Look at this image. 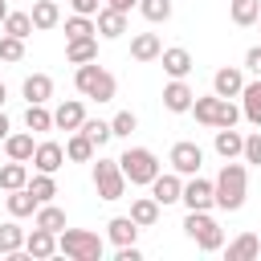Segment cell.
Masks as SVG:
<instances>
[{"instance_id":"1","label":"cell","mask_w":261,"mask_h":261,"mask_svg":"<svg viewBox=\"0 0 261 261\" xmlns=\"http://www.w3.org/2000/svg\"><path fill=\"white\" fill-rule=\"evenodd\" d=\"M245 196H249V167L237 163V159H224V167H220L216 179H212V200H216V208L237 212V208L245 204Z\"/></svg>"},{"instance_id":"2","label":"cell","mask_w":261,"mask_h":261,"mask_svg":"<svg viewBox=\"0 0 261 261\" xmlns=\"http://www.w3.org/2000/svg\"><path fill=\"white\" fill-rule=\"evenodd\" d=\"M57 253H65L69 261H102V253H106V245H102V237L98 232H90V228H61L57 232Z\"/></svg>"},{"instance_id":"3","label":"cell","mask_w":261,"mask_h":261,"mask_svg":"<svg viewBox=\"0 0 261 261\" xmlns=\"http://www.w3.org/2000/svg\"><path fill=\"white\" fill-rule=\"evenodd\" d=\"M73 86H77V94H82V98H94V102H110V98L118 94V82H114V73H110V69H102L98 61H86V65H77V73H73Z\"/></svg>"},{"instance_id":"4","label":"cell","mask_w":261,"mask_h":261,"mask_svg":"<svg viewBox=\"0 0 261 261\" xmlns=\"http://www.w3.org/2000/svg\"><path fill=\"white\" fill-rule=\"evenodd\" d=\"M118 167H122L126 184H135V188H147V184H151V179L163 171L151 147H126V151L118 155Z\"/></svg>"},{"instance_id":"5","label":"cell","mask_w":261,"mask_h":261,"mask_svg":"<svg viewBox=\"0 0 261 261\" xmlns=\"http://www.w3.org/2000/svg\"><path fill=\"white\" fill-rule=\"evenodd\" d=\"M184 232L204 249V253H216V249H224V228L208 216V212H188L184 216Z\"/></svg>"},{"instance_id":"6","label":"cell","mask_w":261,"mask_h":261,"mask_svg":"<svg viewBox=\"0 0 261 261\" xmlns=\"http://www.w3.org/2000/svg\"><path fill=\"white\" fill-rule=\"evenodd\" d=\"M94 188L102 200H122L126 196V175L118 167V159H98L94 163Z\"/></svg>"},{"instance_id":"7","label":"cell","mask_w":261,"mask_h":261,"mask_svg":"<svg viewBox=\"0 0 261 261\" xmlns=\"http://www.w3.org/2000/svg\"><path fill=\"white\" fill-rule=\"evenodd\" d=\"M179 204H184L188 212H208V208H216V200H212V179H204L200 171L188 175V184H184V192H179Z\"/></svg>"},{"instance_id":"8","label":"cell","mask_w":261,"mask_h":261,"mask_svg":"<svg viewBox=\"0 0 261 261\" xmlns=\"http://www.w3.org/2000/svg\"><path fill=\"white\" fill-rule=\"evenodd\" d=\"M167 163H171V171H179V175H196V171H200V163H204V151H200V143L184 139V143H175V147H171Z\"/></svg>"},{"instance_id":"9","label":"cell","mask_w":261,"mask_h":261,"mask_svg":"<svg viewBox=\"0 0 261 261\" xmlns=\"http://www.w3.org/2000/svg\"><path fill=\"white\" fill-rule=\"evenodd\" d=\"M151 196L159 200V208H167V204H179V192H184V175L179 171H159L151 184Z\"/></svg>"},{"instance_id":"10","label":"cell","mask_w":261,"mask_h":261,"mask_svg":"<svg viewBox=\"0 0 261 261\" xmlns=\"http://www.w3.org/2000/svg\"><path fill=\"white\" fill-rule=\"evenodd\" d=\"M94 29H98V37L118 41V37L126 33V12H118V8H110V4H102V8L94 12Z\"/></svg>"},{"instance_id":"11","label":"cell","mask_w":261,"mask_h":261,"mask_svg":"<svg viewBox=\"0 0 261 261\" xmlns=\"http://www.w3.org/2000/svg\"><path fill=\"white\" fill-rule=\"evenodd\" d=\"M192 98H196V90H192L184 77H171V82L163 86V106H167L171 114H188V110H192Z\"/></svg>"},{"instance_id":"12","label":"cell","mask_w":261,"mask_h":261,"mask_svg":"<svg viewBox=\"0 0 261 261\" xmlns=\"http://www.w3.org/2000/svg\"><path fill=\"white\" fill-rule=\"evenodd\" d=\"M241 90H245V73H241L237 65H220V69L212 73V94H220V98H241Z\"/></svg>"},{"instance_id":"13","label":"cell","mask_w":261,"mask_h":261,"mask_svg":"<svg viewBox=\"0 0 261 261\" xmlns=\"http://www.w3.org/2000/svg\"><path fill=\"white\" fill-rule=\"evenodd\" d=\"M29 163H33L37 171H49V175H53V171L65 163V147H61V143H53V139H45V143H37V147H33V159H29Z\"/></svg>"},{"instance_id":"14","label":"cell","mask_w":261,"mask_h":261,"mask_svg":"<svg viewBox=\"0 0 261 261\" xmlns=\"http://www.w3.org/2000/svg\"><path fill=\"white\" fill-rule=\"evenodd\" d=\"M24 253H29L33 261L53 257V253H57V232H49V228H37V224H33V232H24Z\"/></svg>"},{"instance_id":"15","label":"cell","mask_w":261,"mask_h":261,"mask_svg":"<svg viewBox=\"0 0 261 261\" xmlns=\"http://www.w3.org/2000/svg\"><path fill=\"white\" fill-rule=\"evenodd\" d=\"M159 61H163V73H167V77H188V73H192V65H196V61H192V53H188L184 45L163 49V53H159Z\"/></svg>"},{"instance_id":"16","label":"cell","mask_w":261,"mask_h":261,"mask_svg":"<svg viewBox=\"0 0 261 261\" xmlns=\"http://www.w3.org/2000/svg\"><path fill=\"white\" fill-rule=\"evenodd\" d=\"M220 102H224L220 94H204V98L196 94L188 114H196V122H200V126H216V122H220Z\"/></svg>"},{"instance_id":"17","label":"cell","mask_w":261,"mask_h":261,"mask_svg":"<svg viewBox=\"0 0 261 261\" xmlns=\"http://www.w3.org/2000/svg\"><path fill=\"white\" fill-rule=\"evenodd\" d=\"M224 257L228 261H253V257H261V237L257 232H241L237 241L224 245Z\"/></svg>"},{"instance_id":"18","label":"cell","mask_w":261,"mask_h":261,"mask_svg":"<svg viewBox=\"0 0 261 261\" xmlns=\"http://www.w3.org/2000/svg\"><path fill=\"white\" fill-rule=\"evenodd\" d=\"M159 53H163L159 33H135L130 37V57L135 61H159Z\"/></svg>"},{"instance_id":"19","label":"cell","mask_w":261,"mask_h":261,"mask_svg":"<svg viewBox=\"0 0 261 261\" xmlns=\"http://www.w3.org/2000/svg\"><path fill=\"white\" fill-rule=\"evenodd\" d=\"M82 122H86V106H82L77 98L61 102V106L53 110V126H57V130H77Z\"/></svg>"},{"instance_id":"20","label":"cell","mask_w":261,"mask_h":261,"mask_svg":"<svg viewBox=\"0 0 261 261\" xmlns=\"http://www.w3.org/2000/svg\"><path fill=\"white\" fill-rule=\"evenodd\" d=\"M65 61H69V65L98 61V37H77V41H65Z\"/></svg>"},{"instance_id":"21","label":"cell","mask_w":261,"mask_h":261,"mask_svg":"<svg viewBox=\"0 0 261 261\" xmlns=\"http://www.w3.org/2000/svg\"><path fill=\"white\" fill-rule=\"evenodd\" d=\"M212 147H216V155H220V159H237V155H241V147H245V135H241V130H232V126H216Z\"/></svg>"},{"instance_id":"22","label":"cell","mask_w":261,"mask_h":261,"mask_svg":"<svg viewBox=\"0 0 261 261\" xmlns=\"http://www.w3.org/2000/svg\"><path fill=\"white\" fill-rule=\"evenodd\" d=\"M241 118H249L253 126H261V77L245 82V90H241Z\"/></svg>"},{"instance_id":"23","label":"cell","mask_w":261,"mask_h":261,"mask_svg":"<svg viewBox=\"0 0 261 261\" xmlns=\"http://www.w3.org/2000/svg\"><path fill=\"white\" fill-rule=\"evenodd\" d=\"M106 237H110L114 245H135V241H139V224H135L130 216H110V220H106Z\"/></svg>"},{"instance_id":"24","label":"cell","mask_w":261,"mask_h":261,"mask_svg":"<svg viewBox=\"0 0 261 261\" xmlns=\"http://www.w3.org/2000/svg\"><path fill=\"white\" fill-rule=\"evenodd\" d=\"M29 16H33V29H57V20H61V4L57 0H37L33 8H29Z\"/></svg>"},{"instance_id":"25","label":"cell","mask_w":261,"mask_h":261,"mask_svg":"<svg viewBox=\"0 0 261 261\" xmlns=\"http://www.w3.org/2000/svg\"><path fill=\"white\" fill-rule=\"evenodd\" d=\"M20 94H24L29 102H49V98H53V77H49V73H29L24 86H20Z\"/></svg>"},{"instance_id":"26","label":"cell","mask_w":261,"mask_h":261,"mask_svg":"<svg viewBox=\"0 0 261 261\" xmlns=\"http://www.w3.org/2000/svg\"><path fill=\"white\" fill-rule=\"evenodd\" d=\"M130 220H135L139 228L159 224V200H155V196H139V200L130 204Z\"/></svg>"},{"instance_id":"27","label":"cell","mask_w":261,"mask_h":261,"mask_svg":"<svg viewBox=\"0 0 261 261\" xmlns=\"http://www.w3.org/2000/svg\"><path fill=\"white\" fill-rule=\"evenodd\" d=\"M20 249H24V228H20L16 216H12V220L0 224V257H12V253H20Z\"/></svg>"},{"instance_id":"28","label":"cell","mask_w":261,"mask_h":261,"mask_svg":"<svg viewBox=\"0 0 261 261\" xmlns=\"http://www.w3.org/2000/svg\"><path fill=\"white\" fill-rule=\"evenodd\" d=\"M94 151H98V147H94L82 130H69V143H65V159H69V163H90Z\"/></svg>"},{"instance_id":"29","label":"cell","mask_w":261,"mask_h":261,"mask_svg":"<svg viewBox=\"0 0 261 261\" xmlns=\"http://www.w3.org/2000/svg\"><path fill=\"white\" fill-rule=\"evenodd\" d=\"M24 184H29V163L8 159V163L0 167V188H4V192H16V188H24Z\"/></svg>"},{"instance_id":"30","label":"cell","mask_w":261,"mask_h":261,"mask_svg":"<svg viewBox=\"0 0 261 261\" xmlns=\"http://www.w3.org/2000/svg\"><path fill=\"white\" fill-rule=\"evenodd\" d=\"M33 130H24V135H12L8 130V139H4V151H8V159H20V163H29L33 159Z\"/></svg>"},{"instance_id":"31","label":"cell","mask_w":261,"mask_h":261,"mask_svg":"<svg viewBox=\"0 0 261 261\" xmlns=\"http://www.w3.org/2000/svg\"><path fill=\"white\" fill-rule=\"evenodd\" d=\"M4 204H8V216H16V220L37 212V196H33L29 188H16V192H8V200H4Z\"/></svg>"},{"instance_id":"32","label":"cell","mask_w":261,"mask_h":261,"mask_svg":"<svg viewBox=\"0 0 261 261\" xmlns=\"http://www.w3.org/2000/svg\"><path fill=\"white\" fill-rule=\"evenodd\" d=\"M228 16H232V24H257V16H261V0H228Z\"/></svg>"},{"instance_id":"33","label":"cell","mask_w":261,"mask_h":261,"mask_svg":"<svg viewBox=\"0 0 261 261\" xmlns=\"http://www.w3.org/2000/svg\"><path fill=\"white\" fill-rule=\"evenodd\" d=\"M33 196H37V204H49L53 196H57V179L49 175V171H37V175H29V184H24Z\"/></svg>"},{"instance_id":"34","label":"cell","mask_w":261,"mask_h":261,"mask_svg":"<svg viewBox=\"0 0 261 261\" xmlns=\"http://www.w3.org/2000/svg\"><path fill=\"white\" fill-rule=\"evenodd\" d=\"M33 216H37V220H33L37 228H49V232H61V228H65V212H61L57 204H37Z\"/></svg>"},{"instance_id":"35","label":"cell","mask_w":261,"mask_h":261,"mask_svg":"<svg viewBox=\"0 0 261 261\" xmlns=\"http://www.w3.org/2000/svg\"><path fill=\"white\" fill-rule=\"evenodd\" d=\"M24 126L29 130H53V110H45V102H29V110H24Z\"/></svg>"},{"instance_id":"36","label":"cell","mask_w":261,"mask_h":261,"mask_svg":"<svg viewBox=\"0 0 261 261\" xmlns=\"http://www.w3.org/2000/svg\"><path fill=\"white\" fill-rule=\"evenodd\" d=\"M0 33H12V37H20V41H29V33H33V16H29V12H8L4 24H0Z\"/></svg>"},{"instance_id":"37","label":"cell","mask_w":261,"mask_h":261,"mask_svg":"<svg viewBox=\"0 0 261 261\" xmlns=\"http://www.w3.org/2000/svg\"><path fill=\"white\" fill-rule=\"evenodd\" d=\"M77 37H98V29H94V16H82V12H73V16L65 20V41H77Z\"/></svg>"},{"instance_id":"38","label":"cell","mask_w":261,"mask_h":261,"mask_svg":"<svg viewBox=\"0 0 261 261\" xmlns=\"http://www.w3.org/2000/svg\"><path fill=\"white\" fill-rule=\"evenodd\" d=\"M77 130H82L94 147H102V143H110V139H114V135H110V122H102V118H86Z\"/></svg>"},{"instance_id":"39","label":"cell","mask_w":261,"mask_h":261,"mask_svg":"<svg viewBox=\"0 0 261 261\" xmlns=\"http://www.w3.org/2000/svg\"><path fill=\"white\" fill-rule=\"evenodd\" d=\"M139 12L151 24H163V20H171V0H139Z\"/></svg>"},{"instance_id":"40","label":"cell","mask_w":261,"mask_h":261,"mask_svg":"<svg viewBox=\"0 0 261 261\" xmlns=\"http://www.w3.org/2000/svg\"><path fill=\"white\" fill-rule=\"evenodd\" d=\"M139 126V118H135V110H118L114 118H110V135L114 139H130V130Z\"/></svg>"},{"instance_id":"41","label":"cell","mask_w":261,"mask_h":261,"mask_svg":"<svg viewBox=\"0 0 261 261\" xmlns=\"http://www.w3.org/2000/svg\"><path fill=\"white\" fill-rule=\"evenodd\" d=\"M24 57V41L12 33H0V61H20Z\"/></svg>"},{"instance_id":"42","label":"cell","mask_w":261,"mask_h":261,"mask_svg":"<svg viewBox=\"0 0 261 261\" xmlns=\"http://www.w3.org/2000/svg\"><path fill=\"white\" fill-rule=\"evenodd\" d=\"M241 159H245V163H261V135H245Z\"/></svg>"},{"instance_id":"43","label":"cell","mask_w":261,"mask_h":261,"mask_svg":"<svg viewBox=\"0 0 261 261\" xmlns=\"http://www.w3.org/2000/svg\"><path fill=\"white\" fill-rule=\"evenodd\" d=\"M245 69H249L253 77H261V45H253V49L245 53Z\"/></svg>"},{"instance_id":"44","label":"cell","mask_w":261,"mask_h":261,"mask_svg":"<svg viewBox=\"0 0 261 261\" xmlns=\"http://www.w3.org/2000/svg\"><path fill=\"white\" fill-rule=\"evenodd\" d=\"M114 261H143V249H139V245H118Z\"/></svg>"},{"instance_id":"45","label":"cell","mask_w":261,"mask_h":261,"mask_svg":"<svg viewBox=\"0 0 261 261\" xmlns=\"http://www.w3.org/2000/svg\"><path fill=\"white\" fill-rule=\"evenodd\" d=\"M69 8H73V12H82V16H94V12L102 8V0H69Z\"/></svg>"},{"instance_id":"46","label":"cell","mask_w":261,"mask_h":261,"mask_svg":"<svg viewBox=\"0 0 261 261\" xmlns=\"http://www.w3.org/2000/svg\"><path fill=\"white\" fill-rule=\"evenodd\" d=\"M110 8H118V12H130V8H139V0H106Z\"/></svg>"},{"instance_id":"47","label":"cell","mask_w":261,"mask_h":261,"mask_svg":"<svg viewBox=\"0 0 261 261\" xmlns=\"http://www.w3.org/2000/svg\"><path fill=\"white\" fill-rule=\"evenodd\" d=\"M8 130H12V122H8V114H4V110H0V143H4V139H8Z\"/></svg>"},{"instance_id":"48","label":"cell","mask_w":261,"mask_h":261,"mask_svg":"<svg viewBox=\"0 0 261 261\" xmlns=\"http://www.w3.org/2000/svg\"><path fill=\"white\" fill-rule=\"evenodd\" d=\"M4 102H8V90H4V82H0V110H4Z\"/></svg>"},{"instance_id":"49","label":"cell","mask_w":261,"mask_h":261,"mask_svg":"<svg viewBox=\"0 0 261 261\" xmlns=\"http://www.w3.org/2000/svg\"><path fill=\"white\" fill-rule=\"evenodd\" d=\"M4 16H8V4H4V0H0V24H4Z\"/></svg>"},{"instance_id":"50","label":"cell","mask_w":261,"mask_h":261,"mask_svg":"<svg viewBox=\"0 0 261 261\" xmlns=\"http://www.w3.org/2000/svg\"><path fill=\"white\" fill-rule=\"evenodd\" d=\"M257 24H261V16H257Z\"/></svg>"}]
</instances>
